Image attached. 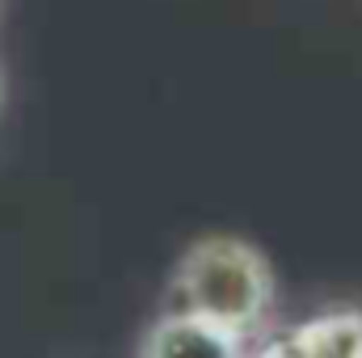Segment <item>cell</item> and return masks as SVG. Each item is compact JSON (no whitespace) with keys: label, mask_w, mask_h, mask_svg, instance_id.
Listing matches in <instances>:
<instances>
[{"label":"cell","mask_w":362,"mask_h":358,"mask_svg":"<svg viewBox=\"0 0 362 358\" xmlns=\"http://www.w3.org/2000/svg\"><path fill=\"white\" fill-rule=\"evenodd\" d=\"M139 358H249L245 354V337L169 308L165 316H156L144 337H139Z\"/></svg>","instance_id":"2"},{"label":"cell","mask_w":362,"mask_h":358,"mask_svg":"<svg viewBox=\"0 0 362 358\" xmlns=\"http://www.w3.org/2000/svg\"><path fill=\"white\" fill-rule=\"evenodd\" d=\"M262 358H299V354H295V346H291V342H282V346H270Z\"/></svg>","instance_id":"4"},{"label":"cell","mask_w":362,"mask_h":358,"mask_svg":"<svg viewBox=\"0 0 362 358\" xmlns=\"http://www.w3.org/2000/svg\"><path fill=\"white\" fill-rule=\"evenodd\" d=\"M291 346L299 358H362V316H320Z\"/></svg>","instance_id":"3"},{"label":"cell","mask_w":362,"mask_h":358,"mask_svg":"<svg viewBox=\"0 0 362 358\" xmlns=\"http://www.w3.org/2000/svg\"><path fill=\"white\" fill-rule=\"evenodd\" d=\"M169 308L202 316L236 337L262 329L274 304V270L266 253L240 236H202L181 253Z\"/></svg>","instance_id":"1"}]
</instances>
